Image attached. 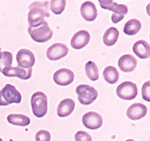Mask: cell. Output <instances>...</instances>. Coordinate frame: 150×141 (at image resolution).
I'll return each mask as SVG.
<instances>
[{
	"label": "cell",
	"instance_id": "obj_14",
	"mask_svg": "<svg viewBox=\"0 0 150 141\" xmlns=\"http://www.w3.org/2000/svg\"><path fill=\"white\" fill-rule=\"evenodd\" d=\"M147 113V107L142 103L133 104L127 109V116L130 120H137L144 117Z\"/></svg>",
	"mask_w": 150,
	"mask_h": 141
},
{
	"label": "cell",
	"instance_id": "obj_27",
	"mask_svg": "<svg viewBox=\"0 0 150 141\" xmlns=\"http://www.w3.org/2000/svg\"><path fill=\"white\" fill-rule=\"evenodd\" d=\"M76 141H92L91 135L84 131H79L75 135Z\"/></svg>",
	"mask_w": 150,
	"mask_h": 141
},
{
	"label": "cell",
	"instance_id": "obj_30",
	"mask_svg": "<svg viewBox=\"0 0 150 141\" xmlns=\"http://www.w3.org/2000/svg\"><path fill=\"white\" fill-rule=\"evenodd\" d=\"M0 57H1V47H0Z\"/></svg>",
	"mask_w": 150,
	"mask_h": 141
},
{
	"label": "cell",
	"instance_id": "obj_3",
	"mask_svg": "<svg viewBox=\"0 0 150 141\" xmlns=\"http://www.w3.org/2000/svg\"><path fill=\"white\" fill-rule=\"evenodd\" d=\"M47 96L44 93L38 91L32 95L31 104L33 114L37 118H42L45 115L48 110Z\"/></svg>",
	"mask_w": 150,
	"mask_h": 141
},
{
	"label": "cell",
	"instance_id": "obj_15",
	"mask_svg": "<svg viewBox=\"0 0 150 141\" xmlns=\"http://www.w3.org/2000/svg\"><path fill=\"white\" fill-rule=\"evenodd\" d=\"M81 14L87 21H93L98 16V10L93 2L87 1L81 6Z\"/></svg>",
	"mask_w": 150,
	"mask_h": 141
},
{
	"label": "cell",
	"instance_id": "obj_20",
	"mask_svg": "<svg viewBox=\"0 0 150 141\" xmlns=\"http://www.w3.org/2000/svg\"><path fill=\"white\" fill-rule=\"evenodd\" d=\"M7 121L13 125L26 126L30 123V119L22 114H10L7 116Z\"/></svg>",
	"mask_w": 150,
	"mask_h": 141
},
{
	"label": "cell",
	"instance_id": "obj_24",
	"mask_svg": "<svg viewBox=\"0 0 150 141\" xmlns=\"http://www.w3.org/2000/svg\"><path fill=\"white\" fill-rule=\"evenodd\" d=\"M66 5L65 0H51L49 1V8L54 14L59 15L64 10Z\"/></svg>",
	"mask_w": 150,
	"mask_h": 141
},
{
	"label": "cell",
	"instance_id": "obj_1",
	"mask_svg": "<svg viewBox=\"0 0 150 141\" xmlns=\"http://www.w3.org/2000/svg\"><path fill=\"white\" fill-rule=\"evenodd\" d=\"M29 12L28 13L29 26L37 27L45 23V17H50L49 1H36L29 6Z\"/></svg>",
	"mask_w": 150,
	"mask_h": 141
},
{
	"label": "cell",
	"instance_id": "obj_17",
	"mask_svg": "<svg viewBox=\"0 0 150 141\" xmlns=\"http://www.w3.org/2000/svg\"><path fill=\"white\" fill-rule=\"evenodd\" d=\"M133 52L141 59H147L150 57V46L144 40H140L134 43Z\"/></svg>",
	"mask_w": 150,
	"mask_h": 141
},
{
	"label": "cell",
	"instance_id": "obj_2",
	"mask_svg": "<svg viewBox=\"0 0 150 141\" xmlns=\"http://www.w3.org/2000/svg\"><path fill=\"white\" fill-rule=\"evenodd\" d=\"M101 7L105 10H109L114 12L111 20L114 24H117L122 20L125 15L127 14L128 7L125 4H119L112 0H99Z\"/></svg>",
	"mask_w": 150,
	"mask_h": 141
},
{
	"label": "cell",
	"instance_id": "obj_12",
	"mask_svg": "<svg viewBox=\"0 0 150 141\" xmlns=\"http://www.w3.org/2000/svg\"><path fill=\"white\" fill-rule=\"evenodd\" d=\"M68 51L69 49L65 44L57 43L48 48L46 56L50 60H57L65 57L68 54Z\"/></svg>",
	"mask_w": 150,
	"mask_h": 141
},
{
	"label": "cell",
	"instance_id": "obj_29",
	"mask_svg": "<svg viewBox=\"0 0 150 141\" xmlns=\"http://www.w3.org/2000/svg\"><path fill=\"white\" fill-rule=\"evenodd\" d=\"M126 141H135V140H133V139H129V140H127Z\"/></svg>",
	"mask_w": 150,
	"mask_h": 141
},
{
	"label": "cell",
	"instance_id": "obj_9",
	"mask_svg": "<svg viewBox=\"0 0 150 141\" xmlns=\"http://www.w3.org/2000/svg\"><path fill=\"white\" fill-rule=\"evenodd\" d=\"M1 73L6 76L8 77H13L16 76L19 79H21L23 80L29 79L32 76V68H23L16 66V67H12L10 66L8 68H6L1 71Z\"/></svg>",
	"mask_w": 150,
	"mask_h": 141
},
{
	"label": "cell",
	"instance_id": "obj_18",
	"mask_svg": "<svg viewBox=\"0 0 150 141\" xmlns=\"http://www.w3.org/2000/svg\"><path fill=\"white\" fill-rule=\"evenodd\" d=\"M75 109V102L71 98H65L59 103L57 108V115L64 118L70 115Z\"/></svg>",
	"mask_w": 150,
	"mask_h": 141
},
{
	"label": "cell",
	"instance_id": "obj_25",
	"mask_svg": "<svg viewBox=\"0 0 150 141\" xmlns=\"http://www.w3.org/2000/svg\"><path fill=\"white\" fill-rule=\"evenodd\" d=\"M13 63V55L9 51L1 52L0 57V72L2 71L4 68L12 66Z\"/></svg>",
	"mask_w": 150,
	"mask_h": 141
},
{
	"label": "cell",
	"instance_id": "obj_7",
	"mask_svg": "<svg viewBox=\"0 0 150 141\" xmlns=\"http://www.w3.org/2000/svg\"><path fill=\"white\" fill-rule=\"evenodd\" d=\"M117 94L123 100H133L137 96V85L131 82H124L117 88Z\"/></svg>",
	"mask_w": 150,
	"mask_h": 141
},
{
	"label": "cell",
	"instance_id": "obj_16",
	"mask_svg": "<svg viewBox=\"0 0 150 141\" xmlns=\"http://www.w3.org/2000/svg\"><path fill=\"white\" fill-rule=\"evenodd\" d=\"M120 68L123 72L130 73L135 70L137 66V60L131 54H125L122 56L118 62Z\"/></svg>",
	"mask_w": 150,
	"mask_h": 141
},
{
	"label": "cell",
	"instance_id": "obj_19",
	"mask_svg": "<svg viewBox=\"0 0 150 141\" xmlns=\"http://www.w3.org/2000/svg\"><path fill=\"white\" fill-rule=\"evenodd\" d=\"M120 32L115 27H111L105 31L103 35V43L108 46H114L118 40Z\"/></svg>",
	"mask_w": 150,
	"mask_h": 141
},
{
	"label": "cell",
	"instance_id": "obj_31",
	"mask_svg": "<svg viewBox=\"0 0 150 141\" xmlns=\"http://www.w3.org/2000/svg\"><path fill=\"white\" fill-rule=\"evenodd\" d=\"M0 141H3V140H2V139H1V138H0Z\"/></svg>",
	"mask_w": 150,
	"mask_h": 141
},
{
	"label": "cell",
	"instance_id": "obj_6",
	"mask_svg": "<svg viewBox=\"0 0 150 141\" xmlns=\"http://www.w3.org/2000/svg\"><path fill=\"white\" fill-rule=\"evenodd\" d=\"M76 93L79 102L83 105H89L96 100L98 98V91L88 85H80L76 88Z\"/></svg>",
	"mask_w": 150,
	"mask_h": 141
},
{
	"label": "cell",
	"instance_id": "obj_26",
	"mask_svg": "<svg viewBox=\"0 0 150 141\" xmlns=\"http://www.w3.org/2000/svg\"><path fill=\"white\" fill-rule=\"evenodd\" d=\"M51 134L46 130H40L35 135L36 141H51Z\"/></svg>",
	"mask_w": 150,
	"mask_h": 141
},
{
	"label": "cell",
	"instance_id": "obj_4",
	"mask_svg": "<svg viewBox=\"0 0 150 141\" xmlns=\"http://www.w3.org/2000/svg\"><path fill=\"white\" fill-rule=\"evenodd\" d=\"M21 98V94L13 85L10 84H7L0 90V106H7L13 103L19 104Z\"/></svg>",
	"mask_w": 150,
	"mask_h": 141
},
{
	"label": "cell",
	"instance_id": "obj_11",
	"mask_svg": "<svg viewBox=\"0 0 150 141\" xmlns=\"http://www.w3.org/2000/svg\"><path fill=\"white\" fill-rule=\"evenodd\" d=\"M84 126L89 129H98L100 128L103 125V118L100 114L95 112H89L83 115L82 118Z\"/></svg>",
	"mask_w": 150,
	"mask_h": 141
},
{
	"label": "cell",
	"instance_id": "obj_13",
	"mask_svg": "<svg viewBox=\"0 0 150 141\" xmlns=\"http://www.w3.org/2000/svg\"><path fill=\"white\" fill-rule=\"evenodd\" d=\"M90 35L86 30H80L76 32L72 38L70 43L72 47L76 49H81L86 46L89 42Z\"/></svg>",
	"mask_w": 150,
	"mask_h": 141
},
{
	"label": "cell",
	"instance_id": "obj_28",
	"mask_svg": "<svg viewBox=\"0 0 150 141\" xmlns=\"http://www.w3.org/2000/svg\"><path fill=\"white\" fill-rule=\"evenodd\" d=\"M142 97L146 101H150V81H147L142 87Z\"/></svg>",
	"mask_w": 150,
	"mask_h": 141
},
{
	"label": "cell",
	"instance_id": "obj_21",
	"mask_svg": "<svg viewBox=\"0 0 150 141\" xmlns=\"http://www.w3.org/2000/svg\"><path fill=\"white\" fill-rule=\"evenodd\" d=\"M142 29V24L139 20L133 19L129 20L125 24L124 32L127 35H134Z\"/></svg>",
	"mask_w": 150,
	"mask_h": 141
},
{
	"label": "cell",
	"instance_id": "obj_22",
	"mask_svg": "<svg viewBox=\"0 0 150 141\" xmlns=\"http://www.w3.org/2000/svg\"><path fill=\"white\" fill-rule=\"evenodd\" d=\"M103 76L105 80L109 84H114L118 82L120 73L117 69L114 66H108L103 70Z\"/></svg>",
	"mask_w": 150,
	"mask_h": 141
},
{
	"label": "cell",
	"instance_id": "obj_5",
	"mask_svg": "<svg viewBox=\"0 0 150 141\" xmlns=\"http://www.w3.org/2000/svg\"><path fill=\"white\" fill-rule=\"evenodd\" d=\"M28 32L33 41L38 43L46 42L49 41L53 36V31L49 27V25L47 21L37 27L29 26Z\"/></svg>",
	"mask_w": 150,
	"mask_h": 141
},
{
	"label": "cell",
	"instance_id": "obj_23",
	"mask_svg": "<svg viewBox=\"0 0 150 141\" xmlns=\"http://www.w3.org/2000/svg\"><path fill=\"white\" fill-rule=\"evenodd\" d=\"M85 70L86 76L90 80L96 81L99 78V72H98V66L94 62L89 61L85 65Z\"/></svg>",
	"mask_w": 150,
	"mask_h": 141
},
{
	"label": "cell",
	"instance_id": "obj_8",
	"mask_svg": "<svg viewBox=\"0 0 150 141\" xmlns=\"http://www.w3.org/2000/svg\"><path fill=\"white\" fill-rule=\"evenodd\" d=\"M16 60L19 67L23 68H31L35 63V57L34 54L26 48H22L19 50L16 55Z\"/></svg>",
	"mask_w": 150,
	"mask_h": 141
},
{
	"label": "cell",
	"instance_id": "obj_10",
	"mask_svg": "<svg viewBox=\"0 0 150 141\" xmlns=\"http://www.w3.org/2000/svg\"><path fill=\"white\" fill-rule=\"evenodd\" d=\"M74 73L68 68H61L54 73V81L61 86H67L74 80Z\"/></svg>",
	"mask_w": 150,
	"mask_h": 141
}]
</instances>
